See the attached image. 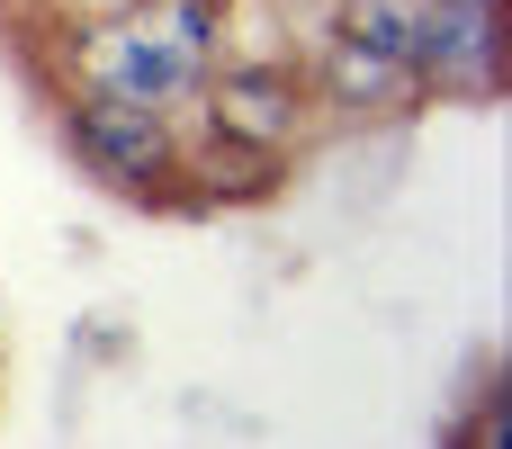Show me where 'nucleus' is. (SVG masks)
<instances>
[{"mask_svg": "<svg viewBox=\"0 0 512 449\" xmlns=\"http://www.w3.org/2000/svg\"><path fill=\"white\" fill-rule=\"evenodd\" d=\"M405 54H414L423 99L486 108L504 90V18H495V0H423Z\"/></svg>", "mask_w": 512, "mask_h": 449, "instance_id": "5", "label": "nucleus"}, {"mask_svg": "<svg viewBox=\"0 0 512 449\" xmlns=\"http://www.w3.org/2000/svg\"><path fill=\"white\" fill-rule=\"evenodd\" d=\"M234 0H90L54 27V72L63 99H126L189 117L207 72L225 63Z\"/></svg>", "mask_w": 512, "mask_h": 449, "instance_id": "1", "label": "nucleus"}, {"mask_svg": "<svg viewBox=\"0 0 512 449\" xmlns=\"http://www.w3.org/2000/svg\"><path fill=\"white\" fill-rule=\"evenodd\" d=\"M63 153L108 198H135V207H171L180 216V117L126 108V99H63Z\"/></svg>", "mask_w": 512, "mask_h": 449, "instance_id": "4", "label": "nucleus"}, {"mask_svg": "<svg viewBox=\"0 0 512 449\" xmlns=\"http://www.w3.org/2000/svg\"><path fill=\"white\" fill-rule=\"evenodd\" d=\"M414 9L423 0H333L324 9V36H315V108L333 126H396L423 108V81H414Z\"/></svg>", "mask_w": 512, "mask_h": 449, "instance_id": "2", "label": "nucleus"}, {"mask_svg": "<svg viewBox=\"0 0 512 449\" xmlns=\"http://www.w3.org/2000/svg\"><path fill=\"white\" fill-rule=\"evenodd\" d=\"M189 126H198V135H216V144H243V153L297 162V153L315 144L324 108H315L306 63L270 45V54H225V63L207 72V90L189 99Z\"/></svg>", "mask_w": 512, "mask_h": 449, "instance_id": "3", "label": "nucleus"}]
</instances>
